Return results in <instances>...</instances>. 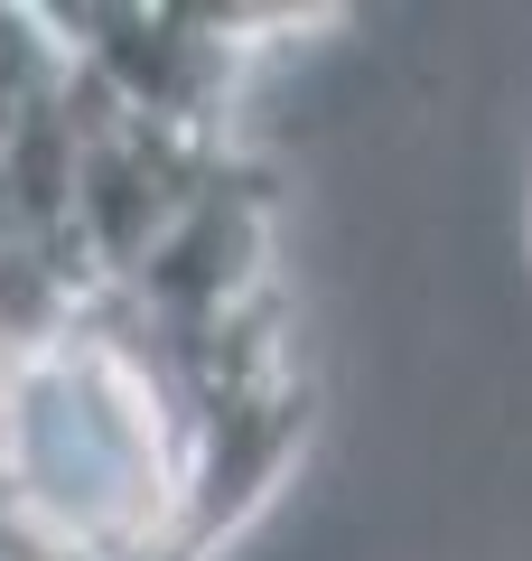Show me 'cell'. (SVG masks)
<instances>
[{
    "label": "cell",
    "mask_w": 532,
    "mask_h": 561,
    "mask_svg": "<svg viewBox=\"0 0 532 561\" xmlns=\"http://www.w3.org/2000/svg\"><path fill=\"white\" fill-rule=\"evenodd\" d=\"M309 20L317 10H224V0H76V10H47L57 47L103 94H122L131 113L187 122V131H224L243 57Z\"/></svg>",
    "instance_id": "1"
}]
</instances>
